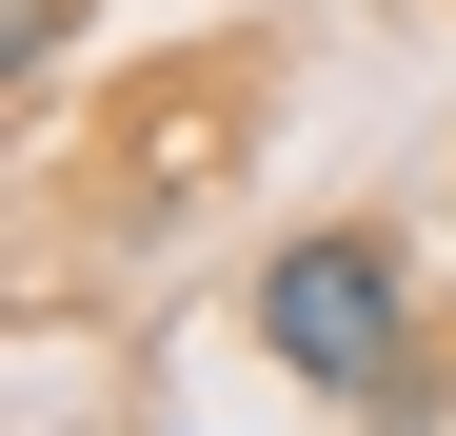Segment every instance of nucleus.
<instances>
[{
  "mask_svg": "<svg viewBox=\"0 0 456 436\" xmlns=\"http://www.w3.org/2000/svg\"><path fill=\"white\" fill-rule=\"evenodd\" d=\"M258 357L338 416H436V337H417V258L377 218H318V238L258 258Z\"/></svg>",
  "mask_w": 456,
  "mask_h": 436,
  "instance_id": "nucleus-1",
  "label": "nucleus"
}]
</instances>
